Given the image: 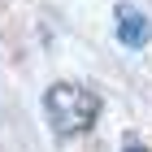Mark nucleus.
Instances as JSON below:
<instances>
[{
    "label": "nucleus",
    "mask_w": 152,
    "mask_h": 152,
    "mask_svg": "<svg viewBox=\"0 0 152 152\" xmlns=\"http://www.w3.org/2000/svg\"><path fill=\"white\" fill-rule=\"evenodd\" d=\"M44 113H48V126L57 135H83V130L96 126L100 117V96L83 83H52L44 91Z\"/></svg>",
    "instance_id": "1"
},
{
    "label": "nucleus",
    "mask_w": 152,
    "mask_h": 152,
    "mask_svg": "<svg viewBox=\"0 0 152 152\" xmlns=\"http://www.w3.org/2000/svg\"><path fill=\"white\" fill-rule=\"evenodd\" d=\"M117 39H122L126 48H143L152 39V26H148V18H143V9L117 4Z\"/></svg>",
    "instance_id": "2"
},
{
    "label": "nucleus",
    "mask_w": 152,
    "mask_h": 152,
    "mask_svg": "<svg viewBox=\"0 0 152 152\" xmlns=\"http://www.w3.org/2000/svg\"><path fill=\"white\" fill-rule=\"evenodd\" d=\"M126 152H139V148H126Z\"/></svg>",
    "instance_id": "3"
}]
</instances>
